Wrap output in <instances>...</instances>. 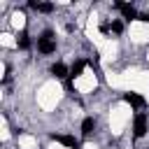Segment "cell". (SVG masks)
Returning a JSON list of instances; mask_svg holds the SVG:
<instances>
[{"instance_id": "1", "label": "cell", "mask_w": 149, "mask_h": 149, "mask_svg": "<svg viewBox=\"0 0 149 149\" xmlns=\"http://www.w3.org/2000/svg\"><path fill=\"white\" fill-rule=\"evenodd\" d=\"M37 49H40L42 54H51V51L56 49V44H54V40H51V33H44V35L40 37V42H37Z\"/></svg>"}, {"instance_id": "2", "label": "cell", "mask_w": 149, "mask_h": 149, "mask_svg": "<svg viewBox=\"0 0 149 149\" xmlns=\"http://www.w3.org/2000/svg\"><path fill=\"white\" fill-rule=\"evenodd\" d=\"M133 128H135V135H137V137H142V135L147 133V116H144V114H137V116H135V126H133Z\"/></svg>"}, {"instance_id": "3", "label": "cell", "mask_w": 149, "mask_h": 149, "mask_svg": "<svg viewBox=\"0 0 149 149\" xmlns=\"http://www.w3.org/2000/svg\"><path fill=\"white\" fill-rule=\"evenodd\" d=\"M126 102H130L133 107H140V109L147 105V102H144V98H142V95H137V93H126Z\"/></svg>"}, {"instance_id": "4", "label": "cell", "mask_w": 149, "mask_h": 149, "mask_svg": "<svg viewBox=\"0 0 149 149\" xmlns=\"http://www.w3.org/2000/svg\"><path fill=\"white\" fill-rule=\"evenodd\" d=\"M56 140H58L61 144H65V147H72V149H77V147H79V142H77L74 137H70V135H58Z\"/></svg>"}, {"instance_id": "5", "label": "cell", "mask_w": 149, "mask_h": 149, "mask_svg": "<svg viewBox=\"0 0 149 149\" xmlns=\"http://www.w3.org/2000/svg\"><path fill=\"white\" fill-rule=\"evenodd\" d=\"M116 7H119V9L123 12V16H126V19H135V16H137V14H135V9H133L130 5H123V2H116Z\"/></svg>"}, {"instance_id": "6", "label": "cell", "mask_w": 149, "mask_h": 149, "mask_svg": "<svg viewBox=\"0 0 149 149\" xmlns=\"http://www.w3.org/2000/svg\"><path fill=\"white\" fill-rule=\"evenodd\" d=\"M51 72H54L56 77H61V79H63V77H68V70H65V65H63V63H56V65L51 68Z\"/></svg>"}, {"instance_id": "7", "label": "cell", "mask_w": 149, "mask_h": 149, "mask_svg": "<svg viewBox=\"0 0 149 149\" xmlns=\"http://www.w3.org/2000/svg\"><path fill=\"white\" fill-rule=\"evenodd\" d=\"M81 70H84V61H77V63H74V68L70 70V77H72V79H74V77H79V74H81Z\"/></svg>"}, {"instance_id": "8", "label": "cell", "mask_w": 149, "mask_h": 149, "mask_svg": "<svg viewBox=\"0 0 149 149\" xmlns=\"http://www.w3.org/2000/svg\"><path fill=\"white\" fill-rule=\"evenodd\" d=\"M93 126H95V123H93V119H84V123H81V133H84V135H88V133L93 130Z\"/></svg>"}, {"instance_id": "9", "label": "cell", "mask_w": 149, "mask_h": 149, "mask_svg": "<svg viewBox=\"0 0 149 149\" xmlns=\"http://www.w3.org/2000/svg\"><path fill=\"white\" fill-rule=\"evenodd\" d=\"M19 47H21V49H28V47H30V40H28V35H26V33H21V35H19Z\"/></svg>"}, {"instance_id": "10", "label": "cell", "mask_w": 149, "mask_h": 149, "mask_svg": "<svg viewBox=\"0 0 149 149\" xmlns=\"http://www.w3.org/2000/svg\"><path fill=\"white\" fill-rule=\"evenodd\" d=\"M30 7H35V9H40V12H51V5H49V2H42V5L30 2Z\"/></svg>"}, {"instance_id": "11", "label": "cell", "mask_w": 149, "mask_h": 149, "mask_svg": "<svg viewBox=\"0 0 149 149\" xmlns=\"http://www.w3.org/2000/svg\"><path fill=\"white\" fill-rule=\"evenodd\" d=\"M112 30H114V33H121V23L114 21V23H112Z\"/></svg>"}]
</instances>
